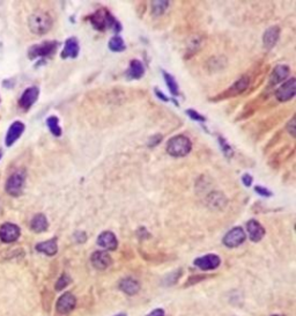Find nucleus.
<instances>
[{"mask_svg": "<svg viewBox=\"0 0 296 316\" xmlns=\"http://www.w3.org/2000/svg\"><path fill=\"white\" fill-rule=\"evenodd\" d=\"M89 21L98 32H104L107 28H111L115 32H119L122 29V26L117 22V20H115V17L106 8H101L93 13L89 16Z\"/></svg>", "mask_w": 296, "mask_h": 316, "instance_id": "f257e3e1", "label": "nucleus"}, {"mask_svg": "<svg viewBox=\"0 0 296 316\" xmlns=\"http://www.w3.org/2000/svg\"><path fill=\"white\" fill-rule=\"evenodd\" d=\"M53 20L47 12L36 11L28 17V27L36 35L47 34L52 28Z\"/></svg>", "mask_w": 296, "mask_h": 316, "instance_id": "f03ea898", "label": "nucleus"}, {"mask_svg": "<svg viewBox=\"0 0 296 316\" xmlns=\"http://www.w3.org/2000/svg\"><path fill=\"white\" fill-rule=\"evenodd\" d=\"M167 153L174 158H182L187 156L192 148V142L187 136L179 135L169 139L167 142Z\"/></svg>", "mask_w": 296, "mask_h": 316, "instance_id": "7ed1b4c3", "label": "nucleus"}, {"mask_svg": "<svg viewBox=\"0 0 296 316\" xmlns=\"http://www.w3.org/2000/svg\"><path fill=\"white\" fill-rule=\"evenodd\" d=\"M26 183V173L25 171H16L11 175L6 181L5 190L12 197H19L22 195L23 188Z\"/></svg>", "mask_w": 296, "mask_h": 316, "instance_id": "20e7f679", "label": "nucleus"}, {"mask_svg": "<svg viewBox=\"0 0 296 316\" xmlns=\"http://www.w3.org/2000/svg\"><path fill=\"white\" fill-rule=\"evenodd\" d=\"M58 44V42L56 41H46L31 46L28 50V57L29 59L50 57L56 52Z\"/></svg>", "mask_w": 296, "mask_h": 316, "instance_id": "39448f33", "label": "nucleus"}, {"mask_svg": "<svg viewBox=\"0 0 296 316\" xmlns=\"http://www.w3.org/2000/svg\"><path fill=\"white\" fill-rule=\"evenodd\" d=\"M245 238H247V235H245L244 229L242 227H234L225 235L222 242L228 248H236L244 243Z\"/></svg>", "mask_w": 296, "mask_h": 316, "instance_id": "423d86ee", "label": "nucleus"}, {"mask_svg": "<svg viewBox=\"0 0 296 316\" xmlns=\"http://www.w3.org/2000/svg\"><path fill=\"white\" fill-rule=\"evenodd\" d=\"M21 231L19 226L12 222L2 223L0 227V240L4 243H12L16 242L17 238L20 237Z\"/></svg>", "mask_w": 296, "mask_h": 316, "instance_id": "0eeeda50", "label": "nucleus"}, {"mask_svg": "<svg viewBox=\"0 0 296 316\" xmlns=\"http://www.w3.org/2000/svg\"><path fill=\"white\" fill-rule=\"evenodd\" d=\"M296 92V80L295 78H291L288 81L280 86L276 92V97L280 102H286V101L292 100L295 96Z\"/></svg>", "mask_w": 296, "mask_h": 316, "instance_id": "6e6552de", "label": "nucleus"}, {"mask_svg": "<svg viewBox=\"0 0 296 316\" xmlns=\"http://www.w3.org/2000/svg\"><path fill=\"white\" fill-rule=\"evenodd\" d=\"M77 300L76 297L71 293V292H65L62 296L59 297L58 301H57V312L61 313V314H68L76 308Z\"/></svg>", "mask_w": 296, "mask_h": 316, "instance_id": "1a4fd4ad", "label": "nucleus"}, {"mask_svg": "<svg viewBox=\"0 0 296 316\" xmlns=\"http://www.w3.org/2000/svg\"><path fill=\"white\" fill-rule=\"evenodd\" d=\"M38 95H40V89H38V87H36V86H31V87L27 88L19 100L20 108L23 110L31 109L32 104L37 101Z\"/></svg>", "mask_w": 296, "mask_h": 316, "instance_id": "9d476101", "label": "nucleus"}, {"mask_svg": "<svg viewBox=\"0 0 296 316\" xmlns=\"http://www.w3.org/2000/svg\"><path fill=\"white\" fill-rule=\"evenodd\" d=\"M193 264L204 271L214 270L217 268H219V265L221 264V259L218 255L208 254L194 259Z\"/></svg>", "mask_w": 296, "mask_h": 316, "instance_id": "9b49d317", "label": "nucleus"}, {"mask_svg": "<svg viewBox=\"0 0 296 316\" xmlns=\"http://www.w3.org/2000/svg\"><path fill=\"white\" fill-rule=\"evenodd\" d=\"M25 129H26V126L22 122H20V121L14 122V123L12 124L10 127H8L7 133H6L5 145L8 146V147L12 145H14V142H16V140L19 139L21 136H22V133L25 132Z\"/></svg>", "mask_w": 296, "mask_h": 316, "instance_id": "f8f14e48", "label": "nucleus"}, {"mask_svg": "<svg viewBox=\"0 0 296 316\" xmlns=\"http://www.w3.org/2000/svg\"><path fill=\"white\" fill-rule=\"evenodd\" d=\"M97 244L101 248L106 250H116L118 246V241L116 235L112 232L106 231L101 233L97 237Z\"/></svg>", "mask_w": 296, "mask_h": 316, "instance_id": "ddd939ff", "label": "nucleus"}, {"mask_svg": "<svg viewBox=\"0 0 296 316\" xmlns=\"http://www.w3.org/2000/svg\"><path fill=\"white\" fill-rule=\"evenodd\" d=\"M92 264L95 269L97 270H106L111 264V257L107 252H95L91 257Z\"/></svg>", "mask_w": 296, "mask_h": 316, "instance_id": "4468645a", "label": "nucleus"}, {"mask_svg": "<svg viewBox=\"0 0 296 316\" xmlns=\"http://www.w3.org/2000/svg\"><path fill=\"white\" fill-rule=\"evenodd\" d=\"M247 231L252 242H259L265 235V229L257 220L252 219L247 222Z\"/></svg>", "mask_w": 296, "mask_h": 316, "instance_id": "2eb2a0df", "label": "nucleus"}, {"mask_svg": "<svg viewBox=\"0 0 296 316\" xmlns=\"http://www.w3.org/2000/svg\"><path fill=\"white\" fill-rule=\"evenodd\" d=\"M80 47L79 42L76 37H70L68 40L65 42V47L62 51V58L67 59V58H77L78 55H79Z\"/></svg>", "mask_w": 296, "mask_h": 316, "instance_id": "dca6fc26", "label": "nucleus"}, {"mask_svg": "<svg viewBox=\"0 0 296 316\" xmlns=\"http://www.w3.org/2000/svg\"><path fill=\"white\" fill-rule=\"evenodd\" d=\"M279 35L280 28L278 26H273L271 28H268L264 32V36H263V43H264L265 49L271 50L272 47L276 46L278 40H279Z\"/></svg>", "mask_w": 296, "mask_h": 316, "instance_id": "f3484780", "label": "nucleus"}, {"mask_svg": "<svg viewBox=\"0 0 296 316\" xmlns=\"http://www.w3.org/2000/svg\"><path fill=\"white\" fill-rule=\"evenodd\" d=\"M289 73H291V70H289V67L287 65H278L273 70V72H272L268 82H270L271 86H276L278 83L282 82L283 80H286L287 77L289 76Z\"/></svg>", "mask_w": 296, "mask_h": 316, "instance_id": "a211bd4d", "label": "nucleus"}, {"mask_svg": "<svg viewBox=\"0 0 296 316\" xmlns=\"http://www.w3.org/2000/svg\"><path fill=\"white\" fill-rule=\"evenodd\" d=\"M36 250L40 253H43L47 256H53L57 254L58 252V244H57V238H50V240L44 241V242H41L36 244Z\"/></svg>", "mask_w": 296, "mask_h": 316, "instance_id": "6ab92c4d", "label": "nucleus"}, {"mask_svg": "<svg viewBox=\"0 0 296 316\" xmlns=\"http://www.w3.org/2000/svg\"><path fill=\"white\" fill-rule=\"evenodd\" d=\"M119 288L124 292L125 294H127V296H134V294H137L139 292V283L137 282L136 279L133 278H124L121 280V283H119Z\"/></svg>", "mask_w": 296, "mask_h": 316, "instance_id": "aec40b11", "label": "nucleus"}, {"mask_svg": "<svg viewBox=\"0 0 296 316\" xmlns=\"http://www.w3.org/2000/svg\"><path fill=\"white\" fill-rule=\"evenodd\" d=\"M49 227V222H47V217L43 213L35 214L34 218L31 221V228L35 233H43Z\"/></svg>", "mask_w": 296, "mask_h": 316, "instance_id": "412c9836", "label": "nucleus"}, {"mask_svg": "<svg viewBox=\"0 0 296 316\" xmlns=\"http://www.w3.org/2000/svg\"><path fill=\"white\" fill-rule=\"evenodd\" d=\"M143 74H145V66L140 61H137V59H133L131 62L130 66H128V70L126 72L127 78L130 79H140L142 78Z\"/></svg>", "mask_w": 296, "mask_h": 316, "instance_id": "4be33fe9", "label": "nucleus"}, {"mask_svg": "<svg viewBox=\"0 0 296 316\" xmlns=\"http://www.w3.org/2000/svg\"><path fill=\"white\" fill-rule=\"evenodd\" d=\"M227 199L222 193L220 192H212L207 197V205L214 210H221L226 206Z\"/></svg>", "mask_w": 296, "mask_h": 316, "instance_id": "5701e85b", "label": "nucleus"}, {"mask_svg": "<svg viewBox=\"0 0 296 316\" xmlns=\"http://www.w3.org/2000/svg\"><path fill=\"white\" fill-rule=\"evenodd\" d=\"M248 86H249V77L243 76L227 91V94H229L230 96H235V95L243 93L245 89L248 88Z\"/></svg>", "mask_w": 296, "mask_h": 316, "instance_id": "b1692460", "label": "nucleus"}, {"mask_svg": "<svg viewBox=\"0 0 296 316\" xmlns=\"http://www.w3.org/2000/svg\"><path fill=\"white\" fill-rule=\"evenodd\" d=\"M47 125L49 127L50 132L52 133L55 137H61L62 136V127L61 124H59V118L57 116H50V117L47 118Z\"/></svg>", "mask_w": 296, "mask_h": 316, "instance_id": "393cba45", "label": "nucleus"}, {"mask_svg": "<svg viewBox=\"0 0 296 316\" xmlns=\"http://www.w3.org/2000/svg\"><path fill=\"white\" fill-rule=\"evenodd\" d=\"M108 47H109V49L113 52H121V51H124V50L126 49V46H125L124 40L119 36L112 37L111 40L109 41V43H108Z\"/></svg>", "mask_w": 296, "mask_h": 316, "instance_id": "a878e982", "label": "nucleus"}, {"mask_svg": "<svg viewBox=\"0 0 296 316\" xmlns=\"http://www.w3.org/2000/svg\"><path fill=\"white\" fill-rule=\"evenodd\" d=\"M163 77H164V81H166L167 86H168V89L170 91V93L172 94V96H177L179 94V89H178V85L176 82V80L171 74L163 72Z\"/></svg>", "mask_w": 296, "mask_h": 316, "instance_id": "bb28decb", "label": "nucleus"}, {"mask_svg": "<svg viewBox=\"0 0 296 316\" xmlns=\"http://www.w3.org/2000/svg\"><path fill=\"white\" fill-rule=\"evenodd\" d=\"M169 6V1H152V13L153 16H162Z\"/></svg>", "mask_w": 296, "mask_h": 316, "instance_id": "cd10ccee", "label": "nucleus"}, {"mask_svg": "<svg viewBox=\"0 0 296 316\" xmlns=\"http://www.w3.org/2000/svg\"><path fill=\"white\" fill-rule=\"evenodd\" d=\"M70 283H71L70 276L66 275V273H64V275H62L61 277H59L58 282L56 283V290L57 291L64 290V288L66 287V286L70 284Z\"/></svg>", "mask_w": 296, "mask_h": 316, "instance_id": "c85d7f7f", "label": "nucleus"}, {"mask_svg": "<svg viewBox=\"0 0 296 316\" xmlns=\"http://www.w3.org/2000/svg\"><path fill=\"white\" fill-rule=\"evenodd\" d=\"M219 142L221 145V148H222L223 153H225L228 158L232 157L233 156V148L228 145V142H227L226 140L222 138V137H219Z\"/></svg>", "mask_w": 296, "mask_h": 316, "instance_id": "c756f323", "label": "nucleus"}, {"mask_svg": "<svg viewBox=\"0 0 296 316\" xmlns=\"http://www.w3.org/2000/svg\"><path fill=\"white\" fill-rule=\"evenodd\" d=\"M255 191L258 193L259 196H262V197H271V196L273 195V193H272L270 190L266 189V188L262 187V186L255 187Z\"/></svg>", "mask_w": 296, "mask_h": 316, "instance_id": "7c9ffc66", "label": "nucleus"}, {"mask_svg": "<svg viewBox=\"0 0 296 316\" xmlns=\"http://www.w3.org/2000/svg\"><path fill=\"white\" fill-rule=\"evenodd\" d=\"M187 114L189 115L191 118L194 119V121H198V122H205L206 121V118L204 117V116H202L199 114V112H197L196 110H193V109L187 110Z\"/></svg>", "mask_w": 296, "mask_h": 316, "instance_id": "2f4dec72", "label": "nucleus"}, {"mask_svg": "<svg viewBox=\"0 0 296 316\" xmlns=\"http://www.w3.org/2000/svg\"><path fill=\"white\" fill-rule=\"evenodd\" d=\"M161 140H162V136H161V135L152 136L151 138L148 139V146H149V147H154V146L160 144Z\"/></svg>", "mask_w": 296, "mask_h": 316, "instance_id": "473e14b6", "label": "nucleus"}, {"mask_svg": "<svg viewBox=\"0 0 296 316\" xmlns=\"http://www.w3.org/2000/svg\"><path fill=\"white\" fill-rule=\"evenodd\" d=\"M74 238H76L78 243H83L87 240V235H86L85 232H77V233L74 234Z\"/></svg>", "mask_w": 296, "mask_h": 316, "instance_id": "72a5a7b5", "label": "nucleus"}, {"mask_svg": "<svg viewBox=\"0 0 296 316\" xmlns=\"http://www.w3.org/2000/svg\"><path fill=\"white\" fill-rule=\"evenodd\" d=\"M252 176H251L250 174H244L243 176H242V182H243V184L247 188L251 187V184H252Z\"/></svg>", "mask_w": 296, "mask_h": 316, "instance_id": "f704fd0d", "label": "nucleus"}, {"mask_svg": "<svg viewBox=\"0 0 296 316\" xmlns=\"http://www.w3.org/2000/svg\"><path fill=\"white\" fill-rule=\"evenodd\" d=\"M294 125H295V118L293 117L292 121L288 123V126H287V129L289 130V132H291V135L294 137L295 136V129H294Z\"/></svg>", "mask_w": 296, "mask_h": 316, "instance_id": "c9c22d12", "label": "nucleus"}, {"mask_svg": "<svg viewBox=\"0 0 296 316\" xmlns=\"http://www.w3.org/2000/svg\"><path fill=\"white\" fill-rule=\"evenodd\" d=\"M146 316H164V311L161 308L154 309V311H152L148 315H146Z\"/></svg>", "mask_w": 296, "mask_h": 316, "instance_id": "e433bc0d", "label": "nucleus"}, {"mask_svg": "<svg viewBox=\"0 0 296 316\" xmlns=\"http://www.w3.org/2000/svg\"><path fill=\"white\" fill-rule=\"evenodd\" d=\"M155 94H156V96L158 97V99H161L162 101H164V102H168V101H169L168 97L164 96V94L162 93V92L158 91V89H155Z\"/></svg>", "mask_w": 296, "mask_h": 316, "instance_id": "4c0bfd02", "label": "nucleus"}, {"mask_svg": "<svg viewBox=\"0 0 296 316\" xmlns=\"http://www.w3.org/2000/svg\"><path fill=\"white\" fill-rule=\"evenodd\" d=\"M115 316H126V314H123V313H122V314H117V315H115Z\"/></svg>", "mask_w": 296, "mask_h": 316, "instance_id": "58836bf2", "label": "nucleus"}, {"mask_svg": "<svg viewBox=\"0 0 296 316\" xmlns=\"http://www.w3.org/2000/svg\"><path fill=\"white\" fill-rule=\"evenodd\" d=\"M1 158H2V151L0 150V160H1Z\"/></svg>", "mask_w": 296, "mask_h": 316, "instance_id": "ea45409f", "label": "nucleus"}, {"mask_svg": "<svg viewBox=\"0 0 296 316\" xmlns=\"http://www.w3.org/2000/svg\"><path fill=\"white\" fill-rule=\"evenodd\" d=\"M272 316H282V315H272Z\"/></svg>", "mask_w": 296, "mask_h": 316, "instance_id": "a19ab883", "label": "nucleus"}]
</instances>
